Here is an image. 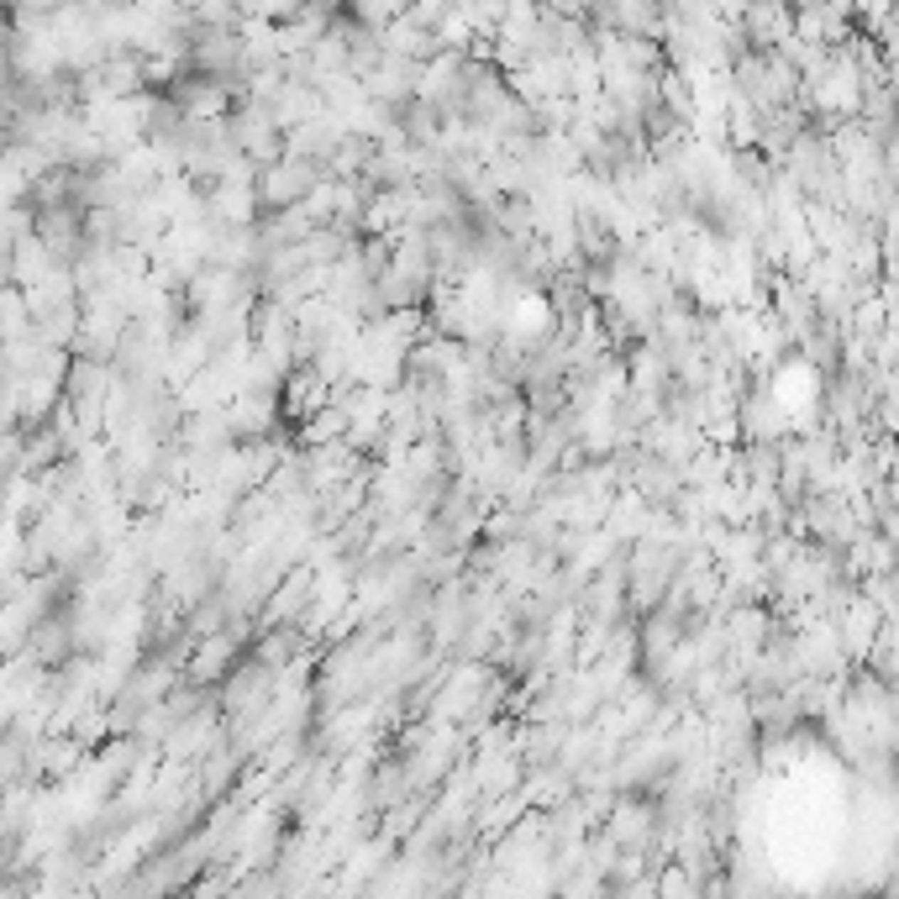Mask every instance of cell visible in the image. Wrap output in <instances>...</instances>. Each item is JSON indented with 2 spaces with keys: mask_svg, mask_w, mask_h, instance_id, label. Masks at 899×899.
Returning <instances> with one entry per match:
<instances>
[{
  "mask_svg": "<svg viewBox=\"0 0 899 899\" xmlns=\"http://www.w3.org/2000/svg\"><path fill=\"white\" fill-rule=\"evenodd\" d=\"M221 652H232V647H226V637H211V657H221ZM190 674L206 679V674H211V663H206V657H195V663H190Z\"/></svg>",
  "mask_w": 899,
  "mask_h": 899,
  "instance_id": "6da1fadb",
  "label": "cell"
}]
</instances>
